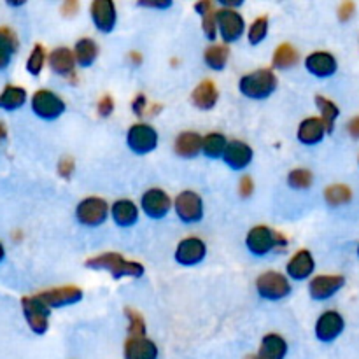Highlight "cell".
<instances>
[{
  "label": "cell",
  "mask_w": 359,
  "mask_h": 359,
  "mask_svg": "<svg viewBox=\"0 0 359 359\" xmlns=\"http://www.w3.org/2000/svg\"><path fill=\"white\" fill-rule=\"evenodd\" d=\"M86 269L90 270H104L111 273L114 279L121 277H142L144 266L137 262L123 258L119 252H104L100 256L86 259Z\"/></svg>",
  "instance_id": "6da1fadb"
},
{
  "label": "cell",
  "mask_w": 359,
  "mask_h": 359,
  "mask_svg": "<svg viewBox=\"0 0 359 359\" xmlns=\"http://www.w3.org/2000/svg\"><path fill=\"white\" fill-rule=\"evenodd\" d=\"M238 90L251 100H265L277 90V76L270 69H258L238 81Z\"/></svg>",
  "instance_id": "7a4b0ae2"
},
{
  "label": "cell",
  "mask_w": 359,
  "mask_h": 359,
  "mask_svg": "<svg viewBox=\"0 0 359 359\" xmlns=\"http://www.w3.org/2000/svg\"><path fill=\"white\" fill-rule=\"evenodd\" d=\"M286 244L287 241L283 235L273 231L272 228L265 226V224L251 228L248 237H245V245H248L249 252L255 256H266L276 248H284Z\"/></svg>",
  "instance_id": "3957f363"
},
{
  "label": "cell",
  "mask_w": 359,
  "mask_h": 359,
  "mask_svg": "<svg viewBox=\"0 0 359 359\" xmlns=\"http://www.w3.org/2000/svg\"><path fill=\"white\" fill-rule=\"evenodd\" d=\"M21 307H23V316L32 332L37 333V335H44L49 328V314H51V309L37 294L35 297L21 298Z\"/></svg>",
  "instance_id": "277c9868"
},
{
  "label": "cell",
  "mask_w": 359,
  "mask_h": 359,
  "mask_svg": "<svg viewBox=\"0 0 359 359\" xmlns=\"http://www.w3.org/2000/svg\"><path fill=\"white\" fill-rule=\"evenodd\" d=\"M109 212H111V209H109L107 202L104 198L88 196V198L81 200L79 205H77L76 217L84 226L95 228L100 226V224H104L107 221Z\"/></svg>",
  "instance_id": "5b68a950"
},
{
  "label": "cell",
  "mask_w": 359,
  "mask_h": 359,
  "mask_svg": "<svg viewBox=\"0 0 359 359\" xmlns=\"http://www.w3.org/2000/svg\"><path fill=\"white\" fill-rule=\"evenodd\" d=\"M256 290L258 294L265 300L277 302L286 298L291 293V284L287 277L279 272H265L256 279Z\"/></svg>",
  "instance_id": "8992f818"
},
{
  "label": "cell",
  "mask_w": 359,
  "mask_h": 359,
  "mask_svg": "<svg viewBox=\"0 0 359 359\" xmlns=\"http://www.w3.org/2000/svg\"><path fill=\"white\" fill-rule=\"evenodd\" d=\"M32 111L41 119L53 121L65 112V102L53 91L39 90L32 97Z\"/></svg>",
  "instance_id": "52a82bcc"
},
{
  "label": "cell",
  "mask_w": 359,
  "mask_h": 359,
  "mask_svg": "<svg viewBox=\"0 0 359 359\" xmlns=\"http://www.w3.org/2000/svg\"><path fill=\"white\" fill-rule=\"evenodd\" d=\"M126 144L135 154H147L156 149L158 146V133L153 126L146 123H137L130 126L126 133Z\"/></svg>",
  "instance_id": "ba28073f"
},
{
  "label": "cell",
  "mask_w": 359,
  "mask_h": 359,
  "mask_svg": "<svg viewBox=\"0 0 359 359\" xmlns=\"http://www.w3.org/2000/svg\"><path fill=\"white\" fill-rule=\"evenodd\" d=\"M174 209L182 223H198L203 219V200L195 191L179 193L174 202Z\"/></svg>",
  "instance_id": "9c48e42d"
},
{
  "label": "cell",
  "mask_w": 359,
  "mask_h": 359,
  "mask_svg": "<svg viewBox=\"0 0 359 359\" xmlns=\"http://www.w3.org/2000/svg\"><path fill=\"white\" fill-rule=\"evenodd\" d=\"M217 32L224 42H237L245 32V21L235 9L223 7L217 11Z\"/></svg>",
  "instance_id": "30bf717a"
},
{
  "label": "cell",
  "mask_w": 359,
  "mask_h": 359,
  "mask_svg": "<svg viewBox=\"0 0 359 359\" xmlns=\"http://www.w3.org/2000/svg\"><path fill=\"white\" fill-rule=\"evenodd\" d=\"M172 200L163 189L153 188L147 189L140 198V209L144 210L147 217L151 219H163L168 212H170Z\"/></svg>",
  "instance_id": "8fae6325"
},
{
  "label": "cell",
  "mask_w": 359,
  "mask_h": 359,
  "mask_svg": "<svg viewBox=\"0 0 359 359\" xmlns=\"http://www.w3.org/2000/svg\"><path fill=\"white\" fill-rule=\"evenodd\" d=\"M207 245L202 238L188 237L181 241L175 249V262L182 266H195L205 259Z\"/></svg>",
  "instance_id": "7c38bea8"
},
{
  "label": "cell",
  "mask_w": 359,
  "mask_h": 359,
  "mask_svg": "<svg viewBox=\"0 0 359 359\" xmlns=\"http://www.w3.org/2000/svg\"><path fill=\"white\" fill-rule=\"evenodd\" d=\"M90 16L93 25L102 34H111L118 21V13L112 0H95L90 6Z\"/></svg>",
  "instance_id": "4fadbf2b"
},
{
  "label": "cell",
  "mask_w": 359,
  "mask_h": 359,
  "mask_svg": "<svg viewBox=\"0 0 359 359\" xmlns=\"http://www.w3.org/2000/svg\"><path fill=\"white\" fill-rule=\"evenodd\" d=\"M344 328H346V321L342 316L335 311H328L319 316L318 323H316V337L319 342H335L342 335Z\"/></svg>",
  "instance_id": "5bb4252c"
},
{
  "label": "cell",
  "mask_w": 359,
  "mask_h": 359,
  "mask_svg": "<svg viewBox=\"0 0 359 359\" xmlns=\"http://www.w3.org/2000/svg\"><path fill=\"white\" fill-rule=\"evenodd\" d=\"M37 297L41 298L49 309H60L65 307V305L79 304V302L83 300V291L77 286H62L55 287V290L42 291V293H37Z\"/></svg>",
  "instance_id": "9a60e30c"
},
{
  "label": "cell",
  "mask_w": 359,
  "mask_h": 359,
  "mask_svg": "<svg viewBox=\"0 0 359 359\" xmlns=\"http://www.w3.org/2000/svg\"><path fill=\"white\" fill-rule=\"evenodd\" d=\"M344 284H346V279L342 276H318L309 284V293L312 300H328L342 290Z\"/></svg>",
  "instance_id": "2e32d148"
},
{
  "label": "cell",
  "mask_w": 359,
  "mask_h": 359,
  "mask_svg": "<svg viewBox=\"0 0 359 359\" xmlns=\"http://www.w3.org/2000/svg\"><path fill=\"white\" fill-rule=\"evenodd\" d=\"M125 359H158L160 351L151 339L144 337H128L123 347Z\"/></svg>",
  "instance_id": "e0dca14e"
},
{
  "label": "cell",
  "mask_w": 359,
  "mask_h": 359,
  "mask_svg": "<svg viewBox=\"0 0 359 359\" xmlns=\"http://www.w3.org/2000/svg\"><path fill=\"white\" fill-rule=\"evenodd\" d=\"M305 69L316 77H332L333 74L339 69V63H337V58L328 51H316L311 53V55L305 58Z\"/></svg>",
  "instance_id": "ac0fdd59"
},
{
  "label": "cell",
  "mask_w": 359,
  "mask_h": 359,
  "mask_svg": "<svg viewBox=\"0 0 359 359\" xmlns=\"http://www.w3.org/2000/svg\"><path fill=\"white\" fill-rule=\"evenodd\" d=\"M252 156H255V153H252L249 144L242 142V140H233V142H228L223 160L233 170H244L251 165Z\"/></svg>",
  "instance_id": "d6986e66"
},
{
  "label": "cell",
  "mask_w": 359,
  "mask_h": 359,
  "mask_svg": "<svg viewBox=\"0 0 359 359\" xmlns=\"http://www.w3.org/2000/svg\"><path fill=\"white\" fill-rule=\"evenodd\" d=\"M314 270H316V262L314 258H312L311 251H307V249L298 251L286 265L287 277L293 280H307L309 277L314 273Z\"/></svg>",
  "instance_id": "ffe728a7"
},
{
  "label": "cell",
  "mask_w": 359,
  "mask_h": 359,
  "mask_svg": "<svg viewBox=\"0 0 359 359\" xmlns=\"http://www.w3.org/2000/svg\"><path fill=\"white\" fill-rule=\"evenodd\" d=\"M326 133H328V130H326V125L321 118H307L298 126L297 137L304 146H316L325 139Z\"/></svg>",
  "instance_id": "44dd1931"
},
{
  "label": "cell",
  "mask_w": 359,
  "mask_h": 359,
  "mask_svg": "<svg viewBox=\"0 0 359 359\" xmlns=\"http://www.w3.org/2000/svg\"><path fill=\"white\" fill-rule=\"evenodd\" d=\"M49 67L55 74L62 77H72L74 69H76V56L74 51H70L69 48H56L51 55L48 56Z\"/></svg>",
  "instance_id": "7402d4cb"
},
{
  "label": "cell",
  "mask_w": 359,
  "mask_h": 359,
  "mask_svg": "<svg viewBox=\"0 0 359 359\" xmlns=\"http://www.w3.org/2000/svg\"><path fill=\"white\" fill-rule=\"evenodd\" d=\"M217 98H219V91L214 81L209 79L202 81L191 93V102L200 111H210L217 104Z\"/></svg>",
  "instance_id": "603a6c76"
},
{
  "label": "cell",
  "mask_w": 359,
  "mask_h": 359,
  "mask_svg": "<svg viewBox=\"0 0 359 359\" xmlns=\"http://www.w3.org/2000/svg\"><path fill=\"white\" fill-rule=\"evenodd\" d=\"M114 223L121 228H130L139 221V209L132 200H116L111 207Z\"/></svg>",
  "instance_id": "cb8c5ba5"
},
{
  "label": "cell",
  "mask_w": 359,
  "mask_h": 359,
  "mask_svg": "<svg viewBox=\"0 0 359 359\" xmlns=\"http://www.w3.org/2000/svg\"><path fill=\"white\" fill-rule=\"evenodd\" d=\"M256 356L259 359H284L287 356V342L277 333L265 335Z\"/></svg>",
  "instance_id": "d4e9b609"
},
{
  "label": "cell",
  "mask_w": 359,
  "mask_h": 359,
  "mask_svg": "<svg viewBox=\"0 0 359 359\" xmlns=\"http://www.w3.org/2000/svg\"><path fill=\"white\" fill-rule=\"evenodd\" d=\"M203 147V137L198 135L196 132H184L177 135L174 144L175 154L181 158H195L196 154L202 151Z\"/></svg>",
  "instance_id": "484cf974"
},
{
  "label": "cell",
  "mask_w": 359,
  "mask_h": 359,
  "mask_svg": "<svg viewBox=\"0 0 359 359\" xmlns=\"http://www.w3.org/2000/svg\"><path fill=\"white\" fill-rule=\"evenodd\" d=\"M195 11L202 18V28L205 37L209 41H214L217 35V11L214 9V4L209 0H202V2L195 4Z\"/></svg>",
  "instance_id": "4316f807"
},
{
  "label": "cell",
  "mask_w": 359,
  "mask_h": 359,
  "mask_svg": "<svg viewBox=\"0 0 359 359\" xmlns=\"http://www.w3.org/2000/svg\"><path fill=\"white\" fill-rule=\"evenodd\" d=\"M18 48H20V42H18L16 34L11 28L0 27V70L9 67Z\"/></svg>",
  "instance_id": "83f0119b"
},
{
  "label": "cell",
  "mask_w": 359,
  "mask_h": 359,
  "mask_svg": "<svg viewBox=\"0 0 359 359\" xmlns=\"http://www.w3.org/2000/svg\"><path fill=\"white\" fill-rule=\"evenodd\" d=\"M74 56H76L77 65L83 67V69H88V67L93 65L98 56V48L93 39H79L76 42V48H74Z\"/></svg>",
  "instance_id": "f1b7e54d"
},
{
  "label": "cell",
  "mask_w": 359,
  "mask_h": 359,
  "mask_svg": "<svg viewBox=\"0 0 359 359\" xmlns=\"http://www.w3.org/2000/svg\"><path fill=\"white\" fill-rule=\"evenodd\" d=\"M25 102H27V91L20 86L7 84L0 93V109H6V111H16L23 107Z\"/></svg>",
  "instance_id": "f546056e"
},
{
  "label": "cell",
  "mask_w": 359,
  "mask_h": 359,
  "mask_svg": "<svg viewBox=\"0 0 359 359\" xmlns=\"http://www.w3.org/2000/svg\"><path fill=\"white\" fill-rule=\"evenodd\" d=\"M228 58H230V49L224 44H214L210 48H207L205 53H203L205 65L209 69L216 70V72H219V70H223L226 67Z\"/></svg>",
  "instance_id": "4dcf8cb0"
},
{
  "label": "cell",
  "mask_w": 359,
  "mask_h": 359,
  "mask_svg": "<svg viewBox=\"0 0 359 359\" xmlns=\"http://www.w3.org/2000/svg\"><path fill=\"white\" fill-rule=\"evenodd\" d=\"M226 146V137H224L223 133L212 132L209 133V135L203 137L202 151L207 158H210V160H217V158H223Z\"/></svg>",
  "instance_id": "1f68e13d"
},
{
  "label": "cell",
  "mask_w": 359,
  "mask_h": 359,
  "mask_svg": "<svg viewBox=\"0 0 359 359\" xmlns=\"http://www.w3.org/2000/svg\"><path fill=\"white\" fill-rule=\"evenodd\" d=\"M316 105H318L319 112H321V119H323V123L326 125V130H328V133H332L333 125H335L337 118L340 116L339 105H337L335 102L330 100V98L321 97V95H318V97H316Z\"/></svg>",
  "instance_id": "d6a6232c"
},
{
  "label": "cell",
  "mask_w": 359,
  "mask_h": 359,
  "mask_svg": "<svg viewBox=\"0 0 359 359\" xmlns=\"http://www.w3.org/2000/svg\"><path fill=\"white\" fill-rule=\"evenodd\" d=\"M297 62H298V51L293 48V46L287 44V42L280 44L279 48L273 51L272 63L276 69H279V70L290 69V67L297 65Z\"/></svg>",
  "instance_id": "836d02e7"
},
{
  "label": "cell",
  "mask_w": 359,
  "mask_h": 359,
  "mask_svg": "<svg viewBox=\"0 0 359 359\" xmlns=\"http://www.w3.org/2000/svg\"><path fill=\"white\" fill-rule=\"evenodd\" d=\"M351 198H353V191L346 184H333L325 191V200L332 207L344 205V203L351 202Z\"/></svg>",
  "instance_id": "e575fe53"
},
{
  "label": "cell",
  "mask_w": 359,
  "mask_h": 359,
  "mask_svg": "<svg viewBox=\"0 0 359 359\" xmlns=\"http://www.w3.org/2000/svg\"><path fill=\"white\" fill-rule=\"evenodd\" d=\"M269 35V18L266 16H259L256 18L255 21L251 23L248 32V39L252 46H258L259 42H263Z\"/></svg>",
  "instance_id": "d590c367"
},
{
  "label": "cell",
  "mask_w": 359,
  "mask_h": 359,
  "mask_svg": "<svg viewBox=\"0 0 359 359\" xmlns=\"http://www.w3.org/2000/svg\"><path fill=\"white\" fill-rule=\"evenodd\" d=\"M287 182H290L291 188L294 189H307L311 188L312 182H314V175L307 168H294L287 175Z\"/></svg>",
  "instance_id": "8d00e7d4"
},
{
  "label": "cell",
  "mask_w": 359,
  "mask_h": 359,
  "mask_svg": "<svg viewBox=\"0 0 359 359\" xmlns=\"http://www.w3.org/2000/svg\"><path fill=\"white\" fill-rule=\"evenodd\" d=\"M44 63H46V49L42 48L41 44H35L34 49H32L30 56L27 60V70L28 74L32 76H39L44 69Z\"/></svg>",
  "instance_id": "74e56055"
},
{
  "label": "cell",
  "mask_w": 359,
  "mask_h": 359,
  "mask_svg": "<svg viewBox=\"0 0 359 359\" xmlns=\"http://www.w3.org/2000/svg\"><path fill=\"white\" fill-rule=\"evenodd\" d=\"M126 318H128V337H144L146 335V325H144V319L139 312H135L133 309H126L125 311Z\"/></svg>",
  "instance_id": "f35d334b"
},
{
  "label": "cell",
  "mask_w": 359,
  "mask_h": 359,
  "mask_svg": "<svg viewBox=\"0 0 359 359\" xmlns=\"http://www.w3.org/2000/svg\"><path fill=\"white\" fill-rule=\"evenodd\" d=\"M97 111L100 118H109L112 114V111H114V100H112V97H109V95L102 97L97 105Z\"/></svg>",
  "instance_id": "ab89813d"
},
{
  "label": "cell",
  "mask_w": 359,
  "mask_h": 359,
  "mask_svg": "<svg viewBox=\"0 0 359 359\" xmlns=\"http://www.w3.org/2000/svg\"><path fill=\"white\" fill-rule=\"evenodd\" d=\"M74 160L70 156H63L58 163V174L62 175L63 179H69L74 172Z\"/></svg>",
  "instance_id": "60d3db41"
},
{
  "label": "cell",
  "mask_w": 359,
  "mask_h": 359,
  "mask_svg": "<svg viewBox=\"0 0 359 359\" xmlns=\"http://www.w3.org/2000/svg\"><path fill=\"white\" fill-rule=\"evenodd\" d=\"M354 9H356V6L353 2H344L339 9V18L342 21H347L354 14Z\"/></svg>",
  "instance_id": "b9f144b4"
},
{
  "label": "cell",
  "mask_w": 359,
  "mask_h": 359,
  "mask_svg": "<svg viewBox=\"0 0 359 359\" xmlns=\"http://www.w3.org/2000/svg\"><path fill=\"white\" fill-rule=\"evenodd\" d=\"M252 191H255V184H252V179L251 177H242L241 179V195L244 196V198H248V196L252 195Z\"/></svg>",
  "instance_id": "7bdbcfd3"
},
{
  "label": "cell",
  "mask_w": 359,
  "mask_h": 359,
  "mask_svg": "<svg viewBox=\"0 0 359 359\" xmlns=\"http://www.w3.org/2000/svg\"><path fill=\"white\" fill-rule=\"evenodd\" d=\"M132 107H133V112H135L137 116H142L144 107H146V97H144V95H137L135 100H133V104H132Z\"/></svg>",
  "instance_id": "ee69618b"
},
{
  "label": "cell",
  "mask_w": 359,
  "mask_h": 359,
  "mask_svg": "<svg viewBox=\"0 0 359 359\" xmlns=\"http://www.w3.org/2000/svg\"><path fill=\"white\" fill-rule=\"evenodd\" d=\"M347 130H349V135L353 139H359V116L351 119L349 125H347Z\"/></svg>",
  "instance_id": "f6af8a7d"
},
{
  "label": "cell",
  "mask_w": 359,
  "mask_h": 359,
  "mask_svg": "<svg viewBox=\"0 0 359 359\" xmlns=\"http://www.w3.org/2000/svg\"><path fill=\"white\" fill-rule=\"evenodd\" d=\"M77 7H79V4L77 2H65L63 4V7H62V11H63V14H67V16H72V14H76L77 13Z\"/></svg>",
  "instance_id": "bcb514c9"
},
{
  "label": "cell",
  "mask_w": 359,
  "mask_h": 359,
  "mask_svg": "<svg viewBox=\"0 0 359 359\" xmlns=\"http://www.w3.org/2000/svg\"><path fill=\"white\" fill-rule=\"evenodd\" d=\"M139 6H144V7H156V9H167V7L172 6V2H139Z\"/></svg>",
  "instance_id": "7dc6e473"
},
{
  "label": "cell",
  "mask_w": 359,
  "mask_h": 359,
  "mask_svg": "<svg viewBox=\"0 0 359 359\" xmlns=\"http://www.w3.org/2000/svg\"><path fill=\"white\" fill-rule=\"evenodd\" d=\"M7 139V128L2 121H0V144Z\"/></svg>",
  "instance_id": "c3c4849f"
},
{
  "label": "cell",
  "mask_w": 359,
  "mask_h": 359,
  "mask_svg": "<svg viewBox=\"0 0 359 359\" xmlns=\"http://www.w3.org/2000/svg\"><path fill=\"white\" fill-rule=\"evenodd\" d=\"M4 256H6V251H4V245L0 244V262H2V259H4Z\"/></svg>",
  "instance_id": "681fc988"
},
{
  "label": "cell",
  "mask_w": 359,
  "mask_h": 359,
  "mask_svg": "<svg viewBox=\"0 0 359 359\" xmlns=\"http://www.w3.org/2000/svg\"><path fill=\"white\" fill-rule=\"evenodd\" d=\"M248 359H259V358L258 356H249Z\"/></svg>",
  "instance_id": "f907efd6"
},
{
  "label": "cell",
  "mask_w": 359,
  "mask_h": 359,
  "mask_svg": "<svg viewBox=\"0 0 359 359\" xmlns=\"http://www.w3.org/2000/svg\"><path fill=\"white\" fill-rule=\"evenodd\" d=\"M358 256H359V245H358Z\"/></svg>",
  "instance_id": "816d5d0a"
}]
</instances>
